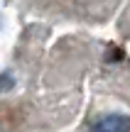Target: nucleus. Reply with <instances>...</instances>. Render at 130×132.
I'll return each instance as SVG.
<instances>
[{
    "label": "nucleus",
    "instance_id": "f257e3e1",
    "mask_svg": "<svg viewBox=\"0 0 130 132\" xmlns=\"http://www.w3.org/2000/svg\"><path fill=\"white\" fill-rule=\"evenodd\" d=\"M91 132H130V118H125V115H106L91 127Z\"/></svg>",
    "mask_w": 130,
    "mask_h": 132
}]
</instances>
